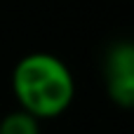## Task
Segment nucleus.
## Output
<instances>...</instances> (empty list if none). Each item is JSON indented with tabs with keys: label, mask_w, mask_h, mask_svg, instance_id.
Returning a JSON list of instances; mask_svg holds the SVG:
<instances>
[{
	"label": "nucleus",
	"mask_w": 134,
	"mask_h": 134,
	"mask_svg": "<svg viewBox=\"0 0 134 134\" xmlns=\"http://www.w3.org/2000/svg\"><path fill=\"white\" fill-rule=\"evenodd\" d=\"M12 92L21 111L38 120H54L73 104L75 80L64 59L49 52H31L12 71Z\"/></svg>",
	"instance_id": "1"
},
{
	"label": "nucleus",
	"mask_w": 134,
	"mask_h": 134,
	"mask_svg": "<svg viewBox=\"0 0 134 134\" xmlns=\"http://www.w3.org/2000/svg\"><path fill=\"white\" fill-rule=\"evenodd\" d=\"M104 87L113 104L134 108V40H115L104 54Z\"/></svg>",
	"instance_id": "2"
},
{
	"label": "nucleus",
	"mask_w": 134,
	"mask_h": 134,
	"mask_svg": "<svg viewBox=\"0 0 134 134\" xmlns=\"http://www.w3.org/2000/svg\"><path fill=\"white\" fill-rule=\"evenodd\" d=\"M0 134H40V120L16 108L0 120Z\"/></svg>",
	"instance_id": "3"
}]
</instances>
